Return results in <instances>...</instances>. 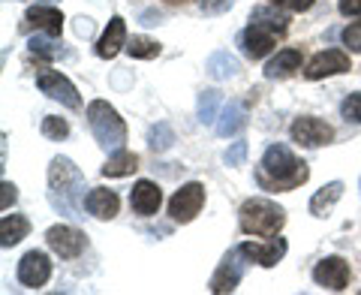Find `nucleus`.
Wrapping results in <instances>:
<instances>
[{
	"instance_id": "f257e3e1",
	"label": "nucleus",
	"mask_w": 361,
	"mask_h": 295,
	"mask_svg": "<svg viewBox=\"0 0 361 295\" xmlns=\"http://www.w3.org/2000/svg\"><path fill=\"white\" fill-rule=\"evenodd\" d=\"M49 202L54 211L85 217V175L70 157H54L49 166Z\"/></svg>"
},
{
	"instance_id": "f03ea898",
	"label": "nucleus",
	"mask_w": 361,
	"mask_h": 295,
	"mask_svg": "<svg viewBox=\"0 0 361 295\" xmlns=\"http://www.w3.org/2000/svg\"><path fill=\"white\" fill-rule=\"evenodd\" d=\"M307 163H301L295 154L283 145H271L262 157V169H259V184L265 190H295L307 181Z\"/></svg>"
},
{
	"instance_id": "7ed1b4c3",
	"label": "nucleus",
	"mask_w": 361,
	"mask_h": 295,
	"mask_svg": "<svg viewBox=\"0 0 361 295\" xmlns=\"http://www.w3.org/2000/svg\"><path fill=\"white\" fill-rule=\"evenodd\" d=\"M87 124H90V133L94 139L99 142V148L109 154L123 151V142H127V127L115 109H111L106 100H94L87 106Z\"/></svg>"
},
{
	"instance_id": "20e7f679",
	"label": "nucleus",
	"mask_w": 361,
	"mask_h": 295,
	"mask_svg": "<svg viewBox=\"0 0 361 295\" xmlns=\"http://www.w3.org/2000/svg\"><path fill=\"white\" fill-rule=\"evenodd\" d=\"M238 223H241V232H247V235L271 238L283 229L286 211L274 205L271 199H247L238 211Z\"/></svg>"
},
{
	"instance_id": "39448f33",
	"label": "nucleus",
	"mask_w": 361,
	"mask_h": 295,
	"mask_svg": "<svg viewBox=\"0 0 361 295\" xmlns=\"http://www.w3.org/2000/svg\"><path fill=\"white\" fill-rule=\"evenodd\" d=\"M202 205H205V187H202L199 181H190V184H184L172 196V202H169V214H172L175 223H190V220H196Z\"/></svg>"
},
{
	"instance_id": "423d86ee",
	"label": "nucleus",
	"mask_w": 361,
	"mask_h": 295,
	"mask_svg": "<svg viewBox=\"0 0 361 295\" xmlns=\"http://www.w3.org/2000/svg\"><path fill=\"white\" fill-rule=\"evenodd\" d=\"M277 33H283V30L262 25V21H250V28L241 33V52L250 61H262L265 54L277 45Z\"/></svg>"
},
{
	"instance_id": "0eeeda50",
	"label": "nucleus",
	"mask_w": 361,
	"mask_h": 295,
	"mask_svg": "<svg viewBox=\"0 0 361 295\" xmlns=\"http://www.w3.org/2000/svg\"><path fill=\"white\" fill-rule=\"evenodd\" d=\"M37 85H39L42 94H49L51 100H58V103H63L66 109H78V106H82V97H78L75 85L66 76H61L58 70H42L37 76Z\"/></svg>"
},
{
	"instance_id": "6e6552de",
	"label": "nucleus",
	"mask_w": 361,
	"mask_h": 295,
	"mask_svg": "<svg viewBox=\"0 0 361 295\" xmlns=\"http://www.w3.org/2000/svg\"><path fill=\"white\" fill-rule=\"evenodd\" d=\"M45 241H49V247L61 259H75L78 253L85 251V232L73 229V226H63V223L51 226V229L45 232Z\"/></svg>"
},
{
	"instance_id": "1a4fd4ad",
	"label": "nucleus",
	"mask_w": 361,
	"mask_h": 295,
	"mask_svg": "<svg viewBox=\"0 0 361 295\" xmlns=\"http://www.w3.org/2000/svg\"><path fill=\"white\" fill-rule=\"evenodd\" d=\"M238 251L244 253L247 263H259L262 268H274L280 259H283V253H286V241L280 235H271L265 244L244 241V244H238Z\"/></svg>"
},
{
	"instance_id": "9d476101",
	"label": "nucleus",
	"mask_w": 361,
	"mask_h": 295,
	"mask_svg": "<svg viewBox=\"0 0 361 295\" xmlns=\"http://www.w3.org/2000/svg\"><path fill=\"white\" fill-rule=\"evenodd\" d=\"M289 133H292V142H298L304 148H319L334 139V130L319 118H298Z\"/></svg>"
},
{
	"instance_id": "9b49d317",
	"label": "nucleus",
	"mask_w": 361,
	"mask_h": 295,
	"mask_svg": "<svg viewBox=\"0 0 361 295\" xmlns=\"http://www.w3.org/2000/svg\"><path fill=\"white\" fill-rule=\"evenodd\" d=\"M51 277V263H49V256H45L42 251H30L21 256V263H18V280L25 283L27 289H39L45 287V280Z\"/></svg>"
},
{
	"instance_id": "f8f14e48",
	"label": "nucleus",
	"mask_w": 361,
	"mask_h": 295,
	"mask_svg": "<svg viewBox=\"0 0 361 295\" xmlns=\"http://www.w3.org/2000/svg\"><path fill=\"white\" fill-rule=\"evenodd\" d=\"M244 253L235 247V251H229V256L220 263V268L214 271V277H211V292H217V295H223V292H232L235 287H238V280H241V275H244Z\"/></svg>"
},
{
	"instance_id": "ddd939ff",
	"label": "nucleus",
	"mask_w": 361,
	"mask_h": 295,
	"mask_svg": "<svg viewBox=\"0 0 361 295\" xmlns=\"http://www.w3.org/2000/svg\"><path fill=\"white\" fill-rule=\"evenodd\" d=\"M349 70V54L341 49H329V52H319L316 58L307 64L304 76L316 82V78H325V76H337V73H346Z\"/></svg>"
},
{
	"instance_id": "4468645a",
	"label": "nucleus",
	"mask_w": 361,
	"mask_h": 295,
	"mask_svg": "<svg viewBox=\"0 0 361 295\" xmlns=\"http://www.w3.org/2000/svg\"><path fill=\"white\" fill-rule=\"evenodd\" d=\"M313 280L319 283V287L331 289V292H341V289H346V283H349V265L343 263L341 256H329V259H322V263L313 268Z\"/></svg>"
},
{
	"instance_id": "2eb2a0df",
	"label": "nucleus",
	"mask_w": 361,
	"mask_h": 295,
	"mask_svg": "<svg viewBox=\"0 0 361 295\" xmlns=\"http://www.w3.org/2000/svg\"><path fill=\"white\" fill-rule=\"evenodd\" d=\"M130 205H133L135 214L151 217V214H157L160 205H163V193H160V187H157L154 181H139V184L133 187V193H130Z\"/></svg>"
},
{
	"instance_id": "dca6fc26",
	"label": "nucleus",
	"mask_w": 361,
	"mask_h": 295,
	"mask_svg": "<svg viewBox=\"0 0 361 295\" xmlns=\"http://www.w3.org/2000/svg\"><path fill=\"white\" fill-rule=\"evenodd\" d=\"M25 30L37 28L42 33H51V37H61V28H63V16L58 13V9L51 6H30L27 16H25V25H21Z\"/></svg>"
},
{
	"instance_id": "f3484780",
	"label": "nucleus",
	"mask_w": 361,
	"mask_h": 295,
	"mask_svg": "<svg viewBox=\"0 0 361 295\" xmlns=\"http://www.w3.org/2000/svg\"><path fill=\"white\" fill-rule=\"evenodd\" d=\"M123 42H127V25H123V18H111L109 21V28L103 30V37H99V42H97V54L103 61H111L115 54L123 49Z\"/></svg>"
},
{
	"instance_id": "a211bd4d",
	"label": "nucleus",
	"mask_w": 361,
	"mask_h": 295,
	"mask_svg": "<svg viewBox=\"0 0 361 295\" xmlns=\"http://www.w3.org/2000/svg\"><path fill=\"white\" fill-rule=\"evenodd\" d=\"M118 208H121V202H118V196L111 190L97 187V190L87 193V211L94 214L97 220H111L118 214Z\"/></svg>"
},
{
	"instance_id": "6ab92c4d",
	"label": "nucleus",
	"mask_w": 361,
	"mask_h": 295,
	"mask_svg": "<svg viewBox=\"0 0 361 295\" xmlns=\"http://www.w3.org/2000/svg\"><path fill=\"white\" fill-rule=\"evenodd\" d=\"M205 70H208V76L214 78V82H229V78H235L241 73V64L229 52H214L208 58V64H205Z\"/></svg>"
},
{
	"instance_id": "aec40b11",
	"label": "nucleus",
	"mask_w": 361,
	"mask_h": 295,
	"mask_svg": "<svg viewBox=\"0 0 361 295\" xmlns=\"http://www.w3.org/2000/svg\"><path fill=\"white\" fill-rule=\"evenodd\" d=\"M343 196V181H331V184H325L322 190L313 193L310 199V214L313 217H329V211L337 205V199Z\"/></svg>"
},
{
	"instance_id": "412c9836",
	"label": "nucleus",
	"mask_w": 361,
	"mask_h": 295,
	"mask_svg": "<svg viewBox=\"0 0 361 295\" xmlns=\"http://www.w3.org/2000/svg\"><path fill=\"white\" fill-rule=\"evenodd\" d=\"M295 70H301V52L295 49H283L277 52V58H271L265 66V78H286Z\"/></svg>"
},
{
	"instance_id": "4be33fe9",
	"label": "nucleus",
	"mask_w": 361,
	"mask_h": 295,
	"mask_svg": "<svg viewBox=\"0 0 361 295\" xmlns=\"http://www.w3.org/2000/svg\"><path fill=\"white\" fill-rule=\"evenodd\" d=\"M244 127H247V118H244L241 103H226L223 112L217 115V133L220 136H238Z\"/></svg>"
},
{
	"instance_id": "5701e85b",
	"label": "nucleus",
	"mask_w": 361,
	"mask_h": 295,
	"mask_svg": "<svg viewBox=\"0 0 361 295\" xmlns=\"http://www.w3.org/2000/svg\"><path fill=\"white\" fill-rule=\"evenodd\" d=\"M135 169H139V157H135L133 151H115L99 172H103L106 178H123V175H133Z\"/></svg>"
},
{
	"instance_id": "b1692460",
	"label": "nucleus",
	"mask_w": 361,
	"mask_h": 295,
	"mask_svg": "<svg viewBox=\"0 0 361 295\" xmlns=\"http://www.w3.org/2000/svg\"><path fill=\"white\" fill-rule=\"evenodd\" d=\"M27 232H30V223H27V217H21V214L0 220V244L4 247L18 244L21 238H27Z\"/></svg>"
},
{
	"instance_id": "393cba45",
	"label": "nucleus",
	"mask_w": 361,
	"mask_h": 295,
	"mask_svg": "<svg viewBox=\"0 0 361 295\" xmlns=\"http://www.w3.org/2000/svg\"><path fill=\"white\" fill-rule=\"evenodd\" d=\"M148 145H151V151H157V154L169 151V148L175 145V133H172V127H169V124H157V127H151V133H148Z\"/></svg>"
},
{
	"instance_id": "a878e982",
	"label": "nucleus",
	"mask_w": 361,
	"mask_h": 295,
	"mask_svg": "<svg viewBox=\"0 0 361 295\" xmlns=\"http://www.w3.org/2000/svg\"><path fill=\"white\" fill-rule=\"evenodd\" d=\"M217 106H220V94L217 90H205V94L199 97V121L217 124Z\"/></svg>"
},
{
	"instance_id": "bb28decb",
	"label": "nucleus",
	"mask_w": 361,
	"mask_h": 295,
	"mask_svg": "<svg viewBox=\"0 0 361 295\" xmlns=\"http://www.w3.org/2000/svg\"><path fill=\"white\" fill-rule=\"evenodd\" d=\"M127 49H130L133 58L151 61V58H157V54H160V42H154V40H148V37H133V42L127 45Z\"/></svg>"
},
{
	"instance_id": "cd10ccee",
	"label": "nucleus",
	"mask_w": 361,
	"mask_h": 295,
	"mask_svg": "<svg viewBox=\"0 0 361 295\" xmlns=\"http://www.w3.org/2000/svg\"><path fill=\"white\" fill-rule=\"evenodd\" d=\"M30 52L33 54H39V58H58L61 54V42L51 37V33H45V37H33L30 40Z\"/></svg>"
},
{
	"instance_id": "c85d7f7f",
	"label": "nucleus",
	"mask_w": 361,
	"mask_h": 295,
	"mask_svg": "<svg viewBox=\"0 0 361 295\" xmlns=\"http://www.w3.org/2000/svg\"><path fill=\"white\" fill-rule=\"evenodd\" d=\"M250 21H262V25H271V28H277V30H286V25H289V18H286L283 13H274L271 6H259V9H253Z\"/></svg>"
},
{
	"instance_id": "c756f323",
	"label": "nucleus",
	"mask_w": 361,
	"mask_h": 295,
	"mask_svg": "<svg viewBox=\"0 0 361 295\" xmlns=\"http://www.w3.org/2000/svg\"><path fill=\"white\" fill-rule=\"evenodd\" d=\"M42 136H45V139L61 142V139H66V136H70V124H66L63 118L49 115V118H42Z\"/></svg>"
},
{
	"instance_id": "7c9ffc66",
	"label": "nucleus",
	"mask_w": 361,
	"mask_h": 295,
	"mask_svg": "<svg viewBox=\"0 0 361 295\" xmlns=\"http://www.w3.org/2000/svg\"><path fill=\"white\" fill-rule=\"evenodd\" d=\"M341 112H343V118H346V121L361 124V94H349V97L343 100Z\"/></svg>"
},
{
	"instance_id": "2f4dec72",
	"label": "nucleus",
	"mask_w": 361,
	"mask_h": 295,
	"mask_svg": "<svg viewBox=\"0 0 361 295\" xmlns=\"http://www.w3.org/2000/svg\"><path fill=\"white\" fill-rule=\"evenodd\" d=\"M235 0H199V6H202V13L205 16H220L226 13V9H232Z\"/></svg>"
},
{
	"instance_id": "473e14b6",
	"label": "nucleus",
	"mask_w": 361,
	"mask_h": 295,
	"mask_svg": "<svg viewBox=\"0 0 361 295\" xmlns=\"http://www.w3.org/2000/svg\"><path fill=\"white\" fill-rule=\"evenodd\" d=\"M244 157H247V145H244V142H235L229 151H226L223 160H226V166H241Z\"/></svg>"
},
{
	"instance_id": "72a5a7b5",
	"label": "nucleus",
	"mask_w": 361,
	"mask_h": 295,
	"mask_svg": "<svg viewBox=\"0 0 361 295\" xmlns=\"http://www.w3.org/2000/svg\"><path fill=\"white\" fill-rule=\"evenodd\" d=\"M271 6H283L289 9V13H307V9L313 6V0H268Z\"/></svg>"
},
{
	"instance_id": "f704fd0d",
	"label": "nucleus",
	"mask_w": 361,
	"mask_h": 295,
	"mask_svg": "<svg viewBox=\"0 0 361 295\" xmlns=\"http://www.w3.org/2000/svg\"><path fill=\"white\" fill-rule=\"evenodd\" d=\"M343 42H346L353 52H361V21H355V25H349V28L343 30Z\"/></svg>"
},
{
	"instance_id": "c9c22d12",
	"label": "nucleus",
	"mask_w": 361,
	"mask_h": 295,
	"mask_svg": "<svg viewBox=\"0 0 361 295\" xmlns=\"http://www.w3.org/2000/svg\"><path fill=\"white\" fill-rule=\"evenodd\" d=\"M0 190H4V202H0V205H4V211H6V208L16 202L18 193H16V184H9V181H4V184H0Z\"/></svg>"
},
{
	"instance_id": "e433bc0d",
	"label": "nucleus",
	"mask_w": 361,
	"mask_h": 295,
	"mask_svg": "<svg viewBox=\"0 0 361 295\" xmlns=\"http://www.w3.org/2000/svg\"><path fill=\"white\" fill-rule=\"evenodd\" d=\"M337 9H341L343 16H361V0H341Z\"/></svg>"
},
{
	"instance_id": "4c0bfd02",
	"label": "nucleus",
	"mask_w": 361,
	"mask_h": 295,
	"mask_svg": "<svg viewBox=\"0 0 361 295\" xmlns=\"http://www.w3.org/2000/svg\"><path fill=\"white\" fill-rule=\"evenodd\" d=\"M75 33H78V37H87V33H90V21H87V18H78Z\"/></svg>"
},
{
	"instance_id": "58836bf2",
	"label": "nucleus",
	"mask_w": 361,
	"mask_h": 295,
	"mask_svg": "<svg viewBox=\"0 0 361 295\" xmlns=\"http://www.w3.org/2000/svg\"><path fill=\"white\" fill-rule=\"evenodd\" d=\"M166 4H184V0H166Z\"/></svg>"
}]
</instances>
